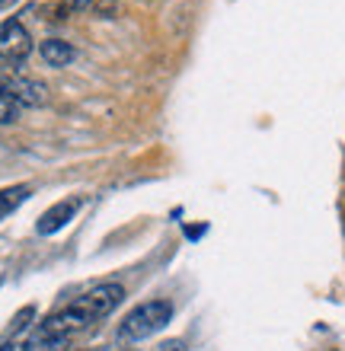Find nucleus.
<instances>
[{"label": "nucleus", "mask_w": 345, "mask_h": 351, "mask_svg": "<svg viewBox=\"0 0 345 351\" xmlns=\"http://www.w3.org/2000/svg\"><path fill=\"white\" fill-rule=\"evenodd\" d=\"M119 13H121L119 0H96L93 10H90V16H96V19H112V16H119Z\"/></svg>", "instance_id": "1a4fd4ad"}, {"label": "nucleus", "mask_w": 345, "mask_h": 351, "mask_svg": "<svg viewBox=\"0 0 345 351\" xmlns=\"http://www.w3.org/2000/svg\"><path fill=\"white\" fill-rule=\"evenodd\" d=\"M84 208V195H74V198H61V202H55L51 208H48L42 217H38L36 230L42 233V237H51V233L64 230L67 223L77 217V211Z\"/></svg>", "instance_id": "20e7f679"}, {"label": "nucleus", "mask_w": 345, "mask_h": 351, "mask_svg": "<svg viewBox=\"0 0 345 351\" xmlns=\"http://www.w3.org/2000/svg\"><path fill=\"white\" fill-rule=\"evenodd\" d=\"M38 55H42V61H45L48 67H67L77 58V51L64 38H45V42L38 45Z\"/></svg>", "instance_id": "423d86ee"}, {"label": "nucleus", "mask_w": 345, "mask_h": 351, "mask_svg": "<svg viewBox=\"0 0 345 351\" xmlns=\"http://www.w3.org/2000/svg\"><path fill=\"white\" fill-rule=\"evenodd\" d=\"M32 51V38L19 19L0 23V61H23Z\"/></svg>", "instance_id": "7ed1b4c3"}, {"label": "nucleus", "mask_w": 345, "mask_h": 351, "mask_svg": "<svg viewBox=\"0 0 345 351\" xmlns=\"http://www.w3.org/2000/svg\"><path fill=\"white\" fill-rule=\"evenodd\" d=\"M29 185H10V189H3L0 192V217H7V214H13L19 208V204L29 198Z\"/></svg>", "instance_id": "0eeeda50"}, {"label": "nucleus", "mask_w": 345, "mask_h": 351, "mask_svg": "<svg viewBox=\"0 0 345 351\" xmlns=\"http://www.w3.org/2000/svg\"><path fill=\"white\" fill-rule=\"evenodd\" d=\"M160 351H186V342H182V339H173V342L160 345Z\"/></svg>", "instance_id": "9b49d317"}, {"label": "nucleus", "mask_w": 345, "mask_h": 351, "mask_svg": "<svg viewBox=\"0 0 345 351\" xmlns=\"http://www.w3.org/2000/svg\"><path fill=\"white\" fill-rule=\"evenodd\" d=\"M3 93L13 102H19L23 109L45 106V99H48V86L32 80V77H3Z\"/></svg>", "instance_id": "39448f33"}, {"label": "nucleus", "mask_w": 345, "mask_h": 351, "mask_svg": "<svg viewBox=\"0 0 345 351\" xmlns=\"http://www.w3.org/2000/svg\"><path fill=\"white\" fill-rule=\"evenodd\" d=\"M19 109H23L19 102H13L7 93H0V125H13L19 119Z\"/></svg>", "instance_id": "6e6552de"}, {"label": "nucleus", "mask_w": 345, "mask_h": 351, "mask_svg": "<svg viewBox=\"0 0 345 351\" xmlns=\"http://www.w3.org/2000/svg\"><path fill=\"white\" fill-rule=\"evenodd\" d=\"M0 351H23V345H19V342H13V339H10V342H3V345H0Z\"/></svg>", "instance_id": "f8f14e48"}, {"label": "nucleus", "mask_w": 345, "mask_h": 351, "mask_svg": "<svg viewBox=\"0 0 345 351\" xmlns=\"http://www.w3.org/2000/svg\"><path fill=\"white\" fill-rule=\"evenodd\" d=\"M7 3H10V0H0V10H3V7H7Z\"/></svg>", "instance_id": "ddd939ff"}, {"label": "nucleus", "mask_w": 345, "mask_h": 351, "mask_svg": "<svg viewBox=\"0 0 345 351\" xmlns=\"http://www.w3.org/2000/svg\"><path fill=\"white\" fill-rule=\"evenodd\" d=\"M121 351H131V348H121Z\"/></svg>", "instance_id": "4468645a"}, {"label": "nucleus", "mask_w": 345, "mask_h": 351, "mask_svg": "<svg viewBox=\"0 0 345 351\" xmlns=\"http://www.w3.org/2000/svg\"><path fill=\"white\" fill-rule=\"evenodd\" d=\"M173 313H176L173 300H163V297L144 300L125 313V319L119 323V339L121 342H144L150 335H157L160 329H167L173 323Z\"/></svg>", "instance_id": "f257e3e1"}, {"label": "nucleus", "mask_w": 345, "mask_h": 351, "mask_svg": "<svg viewBox=\"0 0 345 351\" xmlns=\"http://www.w3.org/2000/svg\"><path fill=\"white\" fill-rule=\"evenodd\" d=\"M121 300H125V287L115 285V281H109V285H96L93 291H86V294L77 297L80 310H84L93 323L106 319V316H112L121 306Z\"/></svg>", "instance_id": "f03ea898"}, {"label": "nucleus", "mask_w": 345, "mask_h": 351, "mask_svg": "<svg viewBox=\"0 0 345 351\" xmlns=\"http://www.w3.org/2000/svg\"><path fill=\"white\" fill-rule=\"evenodd\" d=\"M36 316V306H26V310H19V316L13 319V326H10V335H16V332H23L29 326V319Z\"/></svg>", "instance_id": "9d476101"}]
</instances>
